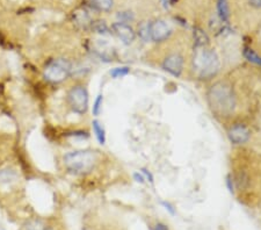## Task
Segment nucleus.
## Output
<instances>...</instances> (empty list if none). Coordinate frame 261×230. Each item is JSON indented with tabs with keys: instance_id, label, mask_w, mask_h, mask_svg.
<instances>
[{
	"instance_id": "17",
	"label": "nucleus",
	"mask_w": 261,
	"mask_h": 230,
	"mask_svg": "<svg viewBox=\"0 0 261 230\" xmlns=\"http://www.w3.org/2000/svg\"><path fill=\"white\" fill-rule=\"evenodd\" d=\"M74 20L77 21V23L82 24V26L86 27L88 24H92L91 20H90V16H88L87 12L84 10L82 12H77V13L74 14Z\"/></svg>"
},
{
	"instance_id": "28",
	"label": "nucleus",
	"mask_w": 261,
	"mask_h": 230,
	"mask_svg": "<svg viewBox=\"0 0 261 230\" xmlns=\"http://www.w3.org/2000/svg\"><path fill=\"white\" fill-rule=\"evenodd\" d=\"M153 230H168V228H167L166 224H164V223H157V224L154 225Z\"/></svg>"
},
{
	"instance_id": "6",
	"label": "nucleus",
	"mask_w": 261,
	"mask_h": 230,
	"mask_svg": "<svg viewBox=\"0 0 261 230\" xmlns=\"http://www.w3.org/2000/svg\"><path fill=\"white\" fill-rule=\"evenodd\" d=\"M111 32L125 45L132 44L135 39H136V33H135L134 28L128 23L119 22L117 21V22L112 24Z\"/></svg>"
},
{
	"instance_id": "21",
	"label": "nucleus",
	"mask_w": 261,
	"mask_h": 230,
	"mask_svg": "<svg viewBox=\"0 0 261 230\" xmlns=\"http://www.w3.org/2000/svg\"><path fill=\"white\" fill-rule=\"evenodd\" d=\"M138 35L142 40L144 41H149L150 39V24L149 23H142L140 27H138Z\"/></svg>"
},
{
	"instance_id": "1",
	"label": "nucleus",
	"mask_w": 261,
	"mask_h": 230,
	"mask_svg": "<svg viewBox=\"0 0 261 230\" xmlns=\"http://www.w3.org/2000/svg\"><path fill=\"white\" fill-rule=\"evenodd\" d=\"M208 103L215 113L228 116L236 107L233 90L226 83H216L208 91Z\"/></svg>"
},
{
	"instance_id": "18",
	"label": "nucleus",
	"mask_w": 261,
	"mask_h": 230,
	"mask_svg": "<svg viewBox=\"0 0 261 230\" xmlns=\"http://www.w3.org/2000/svg\"><path fill=\"white\" fill-rule=\"evenodd\" d=\"M16 173L13 170H3L0 171V183H11L15 181Z\"/></svg>"
},
{
	"instance_id": "11",
	"label": "nucleus",
	"mask_w": 261,
	"mask_h": 230,
	"mask_svg": "<svg viewBox=\"0 0 261 230\" xmlns=\"http://www.w3.org/2000/svg\"><path fill=\"white\" fill-rule=\"evenodd\" d=\"M21 230H47V225L40 219H31L26 221Z\"/></svg>"
},
{
	"instance_id": "24",
	"label": "nucleus",
	"mask_w": 261,
	"mask_h": 230,
	"mask_svg": "<svg viewBox=\"0 0 261 230\" xmlns=\"http://www.w3.org/2000/svg\"><path fill=\"white\" fill-rule=\"evenodd\" d=\"M226 186H228V190H229V192L230 193H234V188H233V182H232V179H231V177L229 175L228 178H226Z\"/></svg>"
},
{
	"instance_id": "16",
	"label": "nucleus",
	"mask_w": 261,
	"mask_h": 230,
	"mask_svg": "<svg viewBox=\"0 0 261 230\" xmlns=\"http://www.w3.org/2000/svg\"><path fill=\"white\" fill-rule=\"evenodd\" d=\"M194 36H195V43L196 47H207L208 44V37L204 34L201 29H195L194 32Z\"/></svg>"
},
{
	"instance_id": "3",
	"label": "nucleus",
	"mask_w": 261,
	"mask_h": 230,
	"mask_svg": "<svg viewBox=\"0 0 261 230\" xmlns=\"http://www.w3.org/2000/svg\"><path fill=\"white\" fill-rule=\"evenodd\" d=\"M98 162V156L92 150H77L67 152L63 157V164L70 173L86 174L90 173Z\"/></svg>"
},
{
	"instance_id": "23",
	"label": "nucleus",
	"mask_w": 261,
	"mask_h": 230,
	"mask_svg": "<svg viewBox=\"0 0 261 230\" xmlns=\"http://www.w3.org/2000/svg\"><path fill=\"white\" fill-rule=\"evenodd\" d=\"M162 205L164 207H165V209L166 211H168L171 213L172 215H174L175 214V209H174V207L172 206V205L170 203V202H166V201H162Z\"/></svg>"
},
{
	"instance_id": "26",
	"label": "nucleus",
	"mask_w": 261,
	"mask_h": 230,
	"mask_svg": "<svg viewBox=\"0 0 261 230\" xmlns=\"http://www.w3.org/2000/svg\"><path fill=\"white\" fill-rule=\"evenodd\" d=\"M142 172H143V174H145L147 181H149L150 183H153V175L151 174V172H149L146 169H142Z\"/></svg>"
},
{
	"instance_id": "19",
	"label": "nucleus",
	"mask_w": 261,
	"mask_h": 230,
	"mask_svg": "<svg viewBox=\"0 0 261 230\" xmlns=\"http://www.w3.org/2000/svg\"><path fill=\"white\" fill-rule=\"evenodd\" d=\"M102 106H103V95L98 94L94 100L93 108H92V112H93L94 116H99L100 113L102 112Z\"/></svg>"
},
{
	"instance_id": "9",
	"label": "nucleus",
	"mask_w": 261,
	"mask_h": 230,
	"mask_svg": "<svg viewBox=\"0 0 261 230\" xmlns=\"http://www.w3.org/2000/svg\"><path fill=\"white\" fill-rule=\"evenodd\" d=\"M229 140L232 142L233 144H243L246 143L250 139V131L243 124H236L233 127L230 128L228 132Z\"/></svg>"
},
{
	"instance_id": "25",
	"label": "nucleus",
	"mask_w": 261,
	"mask_h": 230,
	"mask_svg": "<svg viewBox=\"0 0 261 230\" xmlns=\"http://www.w3.org/2000/svg\"><path fill=\"white\" fill-rule=\"evenodd\" d=\"M134 179H135V181H136L137 183H140V184H144V183H145V178L143 177L142 174L138 173V172H135V173H134Z\"/></svg>"
},
{
	"instance_id": "2",
	"label": "nucleus",
	"mask_w": 261,
	"mask_h": 230,
	"mask_svg": "<svg viewBox=\"0 0 261 230\" xmlns=\"http://www.w3.org/2000/svg\"><path fill=\"white\" fill-rule=\"evenodd\" d=\"M193 68L202 79H210L220 70V60L214 50L207 47H195L193 57Z\"/></svg>"
},
{
	"instance_id": "12",
	"label": "nucleus",
	"mask_w": 261,
	"mask_h": 230,
	"mask_svg": "<svg viewBox=\"0 0 261 230\" xmlns=\"http://www.w3.org/2000/svg\"><path fill=\"white\" fill-rule=\"evenodd\" d=\"M91 3L98 11L109 12L113 7V0H91Z\"/></svg>"
},
{
	"instance_id": "5",
	"label": "nucleus",
	"mask_w": 261,
	"mask_h": 230,
	"mask_svg": "<svg viewBox=\"0 0 261 230\" xmlns=\"http://www.w3.org/2000/svg\"><path fill=\"white\" fill-rule=\"evenodd\" d=\"M88 91L84 85H73L66 93V103L75 114L84 115L88 111Z\"/></svg>"
},
{
	"instance_id": "4",
	"label": "nucleus",
	"mask_w": 261,
	"mask_h": 230,
	"mask_svg": "<svg viewBox=\"0 0 261 230\" xmlns=\"http://www.w3.org/2000/svg\"><path fill=\"white\" fill-rule=\"evenodd\" d=\"M72 71L71 63L64 58H55L45 63L42 70V77L47 83L57 85L66 81Z\"/></svg>"
},
{
	"instance_id": "7",
	"label": "nucleus",
	"mask_w": 261,
	"mask_h": 230,
	"mask_svg": "<svg viewBox=\"0 0 261 230\" xmlns=\"http://www.w3.org/2000/svg\"><path fill=\"white\" fill-rule=\"evenodd\" d=\"M163 69L172 76L179 77L184 69V57L180 54H171L164 60Z\"/></svg>"
},
{
	"instance_id": "27",
	"label": "nucleus",
	"mask_w": 261,
	"mask_h": 230,
	"mask_svg": "<svg viewBox=\"0 0 261 230\" xmlns=\"http://www.w3.org/2000/svg\"><path fill=\"white\" fill-rule=\"evenodd\" d=\"M248 4L255 8H261V0H248Z\"/></svg>"
},
{
	"instance_id": "15",
	"label": "nucleus",
	"mask_w": 261,
	"mask_h": 230,
	"mask_svg": "<svg viewBox=\"0 0 261 230\" xmlns=\"http://www.w3.org/2000/svg\"><path fill=\"white\" fill-rule=\"evenodd\" d=\"M244 56H245L247 61H250L251 63H254V64L261 66V56H259L258 54L254 52V50L246 48L245 50H244Z\"/></svg>"
},
{
	"instance_id": "10",
	"label": "nucleus",
	"mask_w": 261,
	"mask_h": 230,
	"mask_svg": "<svg viewBox=\"0 0 261 230\" xmlns=\"http://www.w3.org/2000/svg\"><path fill=\"white\" fill-rule=\"evenodd\" d=\"M92 128H93V133L96 137V140L99 142V144L103 145L106 143V131H105L103 125L101 124L100 121L93 120V122H92Z\"/></svg>"
},
{
	"instance_id": "22",
	"label": "nucleus",
	"mask_w": 261,
	"mask_h": 230,
	"mask_svg": "<svg viewBox=\"0 0 261 230\" xmlns=\"http://www.w3.org/2000/svg\"><path fill=\"white\" fill-rule=\"evenodd\" d=\"M135 19V15L133 12L130 11H123V12H119V14H117V20H119V22H123V23H128V22H132Z\"/></svg>"
},
{
	"instance_id": "14",
	"label": "nucleus",
	"mask_w": 261,
	"mask_h": 230,
	"mask_svg": "<svg viewBox=\"0 0 261 230\" xmlns=\"http://www.w3.org/2000/svg\"><path fill=\"white\" fill-rule=\"evenodd\" d=\"M218 14H220L221 19L223 21L229 20V7H228V2L226 0H218Z\"/></svg>"
},
{
	"instance_id": "20",
	"label": "nucleus",
	"mask_w": 261,
	"mask_h": 230,
	"mask_svg": "<svg viewBox=\"0 0 261 230\" xmlns=\"http://www.w3.org/2000/svg\"><path fill=\"white\" fill-rule=\"evenodd\" d=\"M129 72H130V69L128 68V66H121V68H115V69L111 70V72L109 73H111V76L113 78L117 79V78L125 77L127 74H129Z\"/></svg>"
},
{
	"instance_id": "8",
	"label": "nucleus",
	"mask_w": 261,
	"mask_h": 230,
	"mask_svg": "<svg viewBox=\"0 0 261 230\" xmlns=\"http://www.w3.org/2000/svg\"><path fill=\"white\" fill-rule=\"evenodd\" d=\"M171 28L163 20H157L150 23V39L154 42H163L171 35Z\"/></svg>"
},
{
	"instance_id": "13",
	"label": "nucleus",
	"mask_w": 261,
	"mask_h": 230,
	"mask_svg": "<svg viewBox=\"0 0 261 230\" xmlns=\"http://www.w3.org/2000/svg\"><path fill=\"white\" fill-rule=\"evenodd\" d=\"M91 26L96 34H100V35L109 34V28L107 27V24L105 23V21H95V22H92Z\"/></svg>"
}]
</instances>
